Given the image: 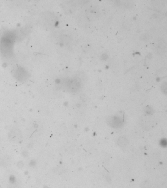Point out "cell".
Here are the masks:
<instances>
[{
    "label": "cell",
    "mask_w": 167,
    "mask_h": 188,
    "mask_svg": "<svg viewBox=\"0 0 167 188\" xmlns=\"http://www.w3.org/2000/svg\"><path fill=\"white\" fill-rule=\"evenodd\" d=\"M14 43V42L3 36L0 41V50L2 55L7 57L11 55Z\"/></svg>",
    "instance_id": "6da1fadb"
},
{
    "label": "cell",
    "mask_w": 167,
    "mask_h": 188,
    "mask_svg": "<svg viewBox=\"0 0 167 188\" xmlns=\"http://www.w3.org/2000/svg\"><path fill=\"white\" fill-rule=\"evenodd\" d=\"M8 136L11 141L14 143H20L23 138L22 134L19 129L14 128L9 131Z\"/></svg>",
    "instance_id": "7a4b0ae2"
},
{
    "label": "cell",
    "mask_w": 167,
    "mask_h": 188,
    "mask_svg": "<svg viewBox=\"0 0 167 188\" xmlns=\"http://www.w3.org/2000/svg\"><path fill=\"white\" fill-rule=\"evenodd\" d=\"M15 78L20 82H23L28 77V73L25 69L21 67H17L13 71Z\"/></svg>",
    "instance_id": "3957f363"
}]
</instances>
